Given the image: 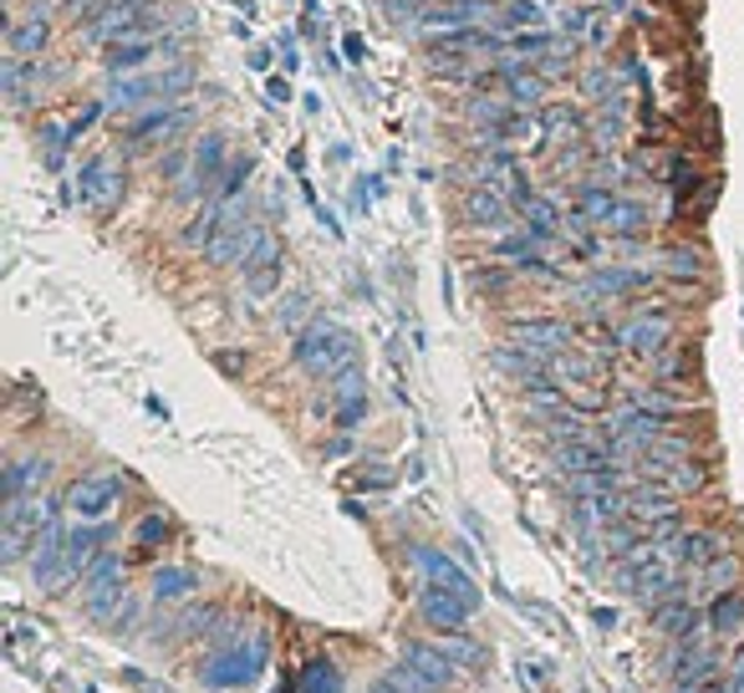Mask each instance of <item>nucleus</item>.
Returning a JSON list of instances; mask_svg holds the SVG:
<instances>
[{"label":"nucleus","instance_id":"nucleus-22","mask_svg":"<svg viewBox=\"0 0 744 693\" xmlns=\"http://www.w3.org/2000/svg\"><path fill=\"white\" fill-rule=\"evenodd\" d=\"M653 622L663 627V633H673V637H694V627H699V612H694V602H688L684 591H678V597H669V602L653 607Z\"/></svg>","mask_w":744,"mask_h":693},{"label":"nucleus","instance_id":"nucleus-32","mask_svg":"<svg viewBox=\"0 0 744 693\" xmlns=\"http://www.w3.org/2000/svg\"><path fill=\"white\" fill-rule=\"evenodd\" d=\"M301 693H342V673H337L327 658H316V663L301 673Z\"/></svg>","mask_w":744,"mask_h":693},{"label":"nucleus","instance_id":"nucleus-18","mask_svg":"<svg viewBox=\"0 0 744 693\" xmlns=\"http://www.w3.org/2000/svg\"><path fill=\"white\" fill-rule=\"evenodd\" d=\"M220 169H224V138L220 134H205V138H199V148H194V174L184 178V199H189V194H199V189H209V184L220 178Z\"/></svg>","mask_w":744,"mask_h":693},{"label":"nucleus","instance_id":"nucleus-3","mask_svg":"<svg viewBox=\"0 0 744 693\" xmlns=\"http://www.w3.org/2000/svg\"><path fill=\"white\" fill-rule=\"evenodd\" d=\"M194 88L189 67H164V72H138V77H118L113 92H107V107H143V103H164V97H184Z\"/></svg>","mask_w":744,"mask_h":693},{"label":"nucleus","instance_id":"nucleus-17","mask_svg":"<svg viewBox=\"0 0 744 693\" xmlns=\"http://www.w3.org/2000/svg\"><path fill=\"white\" fill-rule=\"evenodd\" d=\"M403 663L414 668V673H423V679L433 683V689H449L454 683V658L449 652H439V648H429V643H403Z\"/></svg>","mask_w":744,"mask_h":693},{"label":"nucleus","instance_id":"nucleus-31","mask_svg":"<svg viewBox=\"0 0 744 693\" xmlns=\"http://www.w3.org/2000/svg\"><path fill=\"white\" fill-rule=\"evenodd\" d=\"M709 627H714V633H734V627H744V597L719 591V602L709 607Z\"/></svg>","mask_w":744,"mask_h":693},{"label":"nucleus","instance_id":"nucleus-28","mask_svg":"<svg viewBox=\"0 0 744 693\" xmlns=\"http://www.w3.org/2000/svg\"><path fill=\"white\" fill-rule=\"evenodd\" d=\"M153 51H159V46H153L149 36H138V42H118L113 51H107V67H113V72H138Z\"/></svg>","mask_w":744,"mask_h":693},{"label":"nucleus","instance_id":"nucleus-21","mask_svg":"<svg viewBox=\"0 0 744 693\" xmlns=\"http://www.w3.org/2000/svg\"><path fill=\"white\" fill-rule=\"evenodd\" d=\"M464 215H469L475 224H505L510 220V205L500 199V184H490V178H485V184H475V189L464 194Z\"/></svg>","mask_w":744,"mask_h":693},{"label":"nucleus","instance_id":"nucleus-38","mask_svg":"<svg viewBox=\"0 0 744 693\" xmlns=\"http://www.w3.org/2000/svg\"><path fill=\"white\" fill-rule=\"evenodd\" d=\"M368 693H408V689H403V683L398 679H393V673H387V679H377V683H372V689Z\"/></svg>","mask_w":744,"mask_h":693},{"label":"nucleus","instance_id":"nucleus-1","mask_svg":"<svg viewBox=\"0 0 744 693\" xmlns=\"http://www.w3.org/2000/svg\"><path fill=\"white\" fill-rule=\"evenodd\" d=\"M297 362L312 372V378H342L347 368H358V342L347 337L337 322L316 316L297 337Z\"/></svg>","mask_w":744,"mask_h":693},{"label":"nucleus","instance_id":"nucleus-2","mask_svg":"<svg viewBox=\"0 0 744 693\" xmlns=\"http://www.w3.org/2000/svg\"><path fill=\"white\" fill-rule=\"evenodd\" d=\"M577 215L586 224H602V230H612V235H642L648 230V209L632 205V199H623V194L602 189V184H581L577 189Z\"/></svg>","mask_w":744,"mask_h":693},{"label":"nucleus","instance_id":"nucleus-24","mask_svg":"<svg viewBox=\"0 0 744 693\" xmlns=\"http://www.w3.org/2000/svg\"><path fill=\"white\" fill-rule=\"evenodd\" d=\"M42 77H46L42 61H21V57H11V61H5V97H11V103H26V92H31V88H42Z\"/></svg>","mask_w":744,"mask_h":693},{"label":"nucleus","instance_id":"nucleus-5","mask_svg":"<svg viewBox=\"0 0 744 693\" xmlns=\"http://www.w3.org/2000/svg\"><path fill=\"white\" fill-rule=\"evenodd\" d=\"M82 591H88V612L97 622H113V607L128 602L123 597V566L113 551H103V556L88 566V581H82Z\"/></svg>","mask_w":744,"mask_h":693},{"label":"nucleus","instance_id":"nucleus-11","mask_svg":"<svg viewBox=\"0 0 744 693\" xmlns=\"http://www.w3.org/2000/svg\"><path fill=\"white\" fill-rule=\"evenodd\" d=\"M77 189H82V205L107 215V209L123 199V174L113 169V159H92L88 169H82V178H77Z\"/></svg>","mask_w":744,"mask_h":693},{"label":"nucleus","instance_id":"nucleus-12","mask_svg":"<svg viewBox=\"0 0 744 693\" xmlns=\"http://www.w3.org/2000/svg\"><path fill=\"white\" fill-rule=\"evenodd\" d=\"M240 266H245V286H251L255 296H270V291H276V280H281V240L260 230L255 251L245 255Z\"/></svg>","mask_w":744,"mask_h":693},{"label":"nucleus","instance_id":"nucleus-23","mask_svg":"<svg viewBox=\"0 0 744 693\" xmlns=\"http://www.w3.org/2000/svg\"><path fill=\"white\" fill-rule=\"evenodd\" d=\"M103 541H107V531H97V525L67 531V566H72V571H88L92 561L103 556Z\"/></svg>","mask_w":744,"mask_h":693},{"label":"nucleus","instance_id":"nucleus-10","mask_svg":"<svg viewBox=\"0 0 744 693\" xmlns=\"http://www.w3.org/2000/svg\"><path fill=\"white\" fill-rule=\"evenodd\" d=\"M479 21H490V5H479V0H454V5H439V11H423L418 15V36H449V31H469Z\"/></svg>","mask_w":744,"mask_h":693},{"label":"nucleus","instance_id":"nucleus-34","mask_svg":"<svg viewBox=\"0 0 744 693\" xmlns=\"http://www.w3.org/2000/svg\"><path fill=\"white\" fill-rule=\"evenodd\" d=\"M505 26H515V31H521V26H540V5H536V0H515V5L505 11Z\"/></svg>","mask_w":744,"mask_h":693},{"label":"nucleus","instance_id":"nucleus-30","mask_svg":"<svg viewBox=\"0 0 744 693\" xmlns=\"http://www.w3.org/2000/svg\"><path fill=\"white\" fill-rule=\"evenodd\" d=\"M521 215H525V220H531V235H536V240H551V235H561V215H556V205H551V199H540V194H536V199H531V205H525Z\"/></svg>","mask_w":744,"mask_h":693},{"label":"nucleus","instance_id":"nucleus-33","mask_svg":"<svg viewBox=\"0 0 744 693\" xmlns=\"http://www.w3.org/2000/svg\"><path fill=\"white\" fill-rule=\"evenodd\" d=\"M663 266H669L678 280H694V276L704 270V261H699L694 251H669V255H663Z\"/></svg>","mask_w":744,"mask_h":693},{"label":"nucleus","instance_id":"nucleus-26","mask_svg":"<svg viewBox=\"0 0 744 693\" xmlns=\"http://www.w3.org/2000/svg\"><path fill=\"white\" fill-rule=\"evenodd\" d=\"M194 587H199V576H194L189 566H164V571L153 576V597H159V602H179Z\"/></svg>","mask_w":744,"mask_h":693},{"label":"nucleus","instance_id":"nucleus-13","mask_svg":"<svg viewBox=\"0 0 744 693\" xmlns=\"http://www.w3.org/2000/svg\"><path fill=\"white\" fill-rule=\"evenodd\" d=\"M669 556H673V566H684V571H704L709 561L724 556V541H719L714 531H678L669 541Z\"/></svg>","mask_w":744,"mask_h":693},{"label":"nucleus","instance_id":"nucleus-4","mask_svg":"<svg viewBox=\"0 0 744 693\" xmlns=\"http://www.w3.org/2000/svg\"><path fill=\"white\" fill-rule=\"evenodd\" d=\"M266 652H270L266 637H251V648L230 637V643H224V652H220V658H209L199 679H205L209 689H245V683H255V673L266 668Z\"/></svg>","mask_w":744,"mask_h":693},{"label":"nucleus","instance_id":"nucleus-19","mask_svg":"<svg viewBox=\"0 0 744 693\" xmlns=\"http://www.w3.org/2000/svg\"><path fill=\"white\" fill-rule=\"evenodd\" d=\"M418 607H423V617H429L433 627H439V633H460L464 617H469V607H464L460 597H454V591L433 587V581L423 587V602H418Z\"/></svg>","mask_w":744,"mask_h":693},{"label":"nucleus","instance_id":"nucleus-29","mask_svg":"<svg viewBox=\"0 0 744 693\" xmlns=\"http://www.w3.org/2000/svg\"><path fill=\"white\" fill-rule=\"evenodd\" d=\"M505 92H510V103H521V107H531V103H540L546 97V82L540 77H531V72H521V67H505Z\"/></svg>","mask_w":744,"mask_h":693},{"label":"nucleus","instance_id":"nucleus-15","mask_svg":"<svg viewBox=\"0 0 744 693\" xmlns=\"http://www.w3.org/2000/svg\"><path fill=\"white\" fill-rule=\"evenodd\" d=\"M184 123H189V107H164V103H153L149 113H143V118L133 123V128H128V143H164V138H174L184 128Z\"/></svg>","mask_w":744,"mask_h":693},{"label":"nucleus","instance_id":"nucleus-27","mask_svg":"<svg viewBox=\"0 0 744 693\" xmlns=\"http://www.w3.org/2000/svg\"><path fill=\"white\" fill-rule=\"evenodd\" d=\"M46 42H51V31H46L42 15H31V21L11 26V57H36Z\"/></svg>","mask_w":744,"mask_h":693},{"label":"nucleus","instance_id":"nucleus-37","mask_svg":"<svg viewBox=\"0 0 744 693\" xmlns=\"http://www.w3.org/2000/svg\"><path fill=\"white\" fill-rule=\"evenodd\" d=\"M159 535H168V525H164V516H149L143 525H138V541L149 546V541H159Z\"/></svg>","mask_w":744,"mask_h":693},{"label":"nucleus","instance_id":"nucleus-20","mask_svg":"<svg viewBox=\"0 0 744 693\" xmlns=\"http://www.w3.org/2000/svg\"><path fill=\"white\" fill-rule=\"evenodd\" d=\"M658 276H648V270H623V266H612V270H596L592 286H581V296H638L648 291Z\"/></svg>","mask_w":744,"mask_h":693},{"label":"nucleus","instance_id":"nucleus-25","mask_svg":"<svg viewBox=\"0 0 744 693\" xmlns=\"http://www.w3.org/2000/svg\"><path fill=\"white\" fill-rule=\"evenodd\" d=\"M42 485H46V459H21V464L5 470V500L31 495V489H42Z\"/></svg>","mask_w":744,"mask_h":693},{"label":"nucleus","instance_id":"nucleus-16","mask_svg":"<svg viewBox=\"0 0 744 693\" xmlns=\"http://www.w3.org/2000/svg\"><path fill=\"white\" fill-rule=\"evenodd\" d=\"M418 566L429 571V581H433V587L454 591V597H460V602L469 607V612H475V607H479V591H475V581H469V576H464L460 566H454V561H444V556H439V551H418Z\"/></svg>","mask_w":744,"mask_h":693},{"label":"nucleus","instance_id":"nucleus-7","mask_svg":"<svg viewBox=\"0 0 744 693\" xmlns=\"http://www.w3.org/2000/svg\"><path fill=\"white\" fill-rule=\"evenodd\" d=\"M669 337H673L669 311H638L632 322H623L617 332H612L617 347H627V353H638V357H658L663 347H669Z\"/></svg>","mask_w":744,"mask_h":693},{"label":"nucleus","instance_id":"nucleus-36","mask_svg":"<svg viewBox=\"0 0 744 693\" xmlns=\"http://www.w3.org/2000/svg\"><path fill=\"white\" fill-rule=\"evenodd\" d=\"M505 276H510V270H505V266L475 270V286H479V291H500V286H505Z\"/></svg>","mask_w":744,"mask_h":693},{"label":"nucleus","instance_id":"nucleus-35","mask_svg":"<svg viewBox=\"0 0 744 693\" xmlns=\"http://www.w3.org/2000/svg\"><path fill=\"white\" fill-rule=\"evenodd\" d=\"M444 652H449V658H460V663H479V648H475V643H464V637H454V633L444 637Z\"/></svg>","mask_w":744,"mask_h":693},{"label":"nucleus","instance_id":"nucleus-8","mask_svg":"<svg viewBox=\"0 0 744 693\" xmlns=\"http://www.w3.org/2000/svg\"><path fill=\"white\" fill-rule=\"evenodd\" d=\"M510 342L525 347V353H536V357H556V353H571L577 332H571L566 322H556V316H525V322L510 326Z\"/></svg>","mask_w":744,"mask_h":693},{"label":"nucleus","instance_id":"nucleus-6","mask_svg":"<svg viewBox=\"0 0 744 693\" xmlns=\"http://www.w3.org/2000/svg\"><path fill=\"white\" fill-rule=\"evenodd\" d=\"M255 240H260V230L245 220V209L224 205L220 209V224H214V240H209V261H220V266L245 261V255L255 251Z\"/></svg>","mask_w":744,"mask_h":693},{"label":"nucleus","instance_id":"nucleus-9","mask_svg":"<svg viewBox=\"0 0 744 693\" xmlns=\"http://www.w3.org/2000/svg\"><path fill=\"white\" fill-rule=\"evenodd\" d=\"M118 489H123L118 474H88V480H77V485L67 489V510H72L77 520H103L107 510L118 505Z\"/></svg>","mask_w":744,"mask_h":693},{"label":"nucleus","instance_id":"nucleus-14","mask_svg":"<svg viewBox=\"0 0 744 693\" xmlns=\"http://www.w3.org/2000/svg\"><path fill=\"white\" fill-rule=\"evenodd\" d=\"M469 123L490 128L495 138L531 134V118H521V113H515V103H505V97H475V103H469Z\"/></svg>","mask_w":744,"mask_h":693}]
</instances>
